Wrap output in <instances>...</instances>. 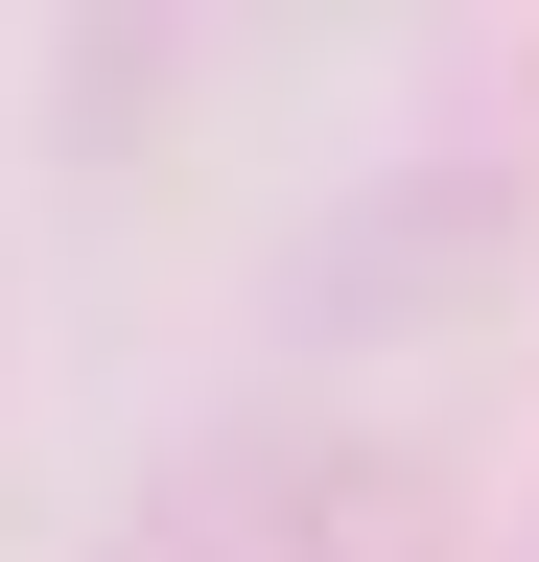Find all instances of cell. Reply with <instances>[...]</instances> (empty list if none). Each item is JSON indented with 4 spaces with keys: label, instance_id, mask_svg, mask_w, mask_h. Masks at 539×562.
<instances>
[{
    "label": "cell",
    "instance_id": "cell-2",
    "mask_svg": "<svg viewBox=\"0 0 539 562\" xmlns=\"http://www.w3.org/2000/svg\"><path fill=\"white\" fill-rule=\"evenodd\" d=\"M188 47H212V0H71V140H117Z\"/></svg>",
    "mask_w": 539,
    "mask_h": 562
},
{
    "label": "cell",
    "instance_id": "cell-1",
    "mask_svg": "<svg viewBox=\"0 0 539 562\" xmlns=\"http://www.w3.org/2000/svg\"><path fill=\"white\" fill-rule=\"evenodd\" d=\"M117 562H423V469L375 422H235V446H188L142 492Z\"/></svg>",
    "mask_w": 539,
    "mask_h": 562
}]
</instances>
